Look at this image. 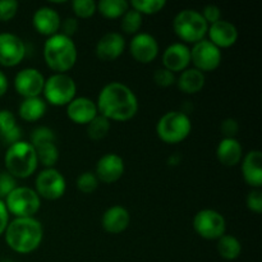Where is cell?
Listing matches in <instances>:
<instances>
[{
    "mask_svg": "<svg viewBox=\"0 0 262 262\" xmlns=\"http://www.w3.org/2000/svg\"><path fill=\"white\" fill-rule=\"evenodd\" d=\"M4 204L8 212L15 217H33V215L40 210L41 199L35 189L17 187L5 197Z\"/></svg>",
    "mask_w": 262,
    "mask_h": 262,
    "instance_id": "cell-8",
    "label": "cell"
},
{
    "mask_svg": "<svg viewBox=\"0 0 262 262\" xmlns=\"http://www.w3.org/2000/svg\"><path fill=\"white\" fill-rule=\"evenodd\" d=\"M55 133L53 129L48 127H38L35 128L31 133L30 143L33 147H37V146L45 145V143L55 142Z\"/></svg>",
    "mask_w": 262,
    "mask_h": 262,
    "instance_id": "cell-34",
    "label": "cell"
},
{
    "mask_svg": "<svg viewBox=\"0 0 262 262\" xmlns=\"http://www.w3.org/2000/svg\"><path fill=\"white\" fill-rule=\"evenodd\" d=\"M216 158L225 166L238 165L243 159L242 145L235 138H223L217 145Z\"/></svg>",
    "mask_w": 262,
    "mask_h": 262,
    "instance_id": "cell-23",
    "label": "cell"
},
{
    "mask_svg": "<svg viewBox=\"0 0 262 262\" xmlns=\"http://www.w3.org/2000/svg\"><path fill=\"white\" fill-rule=\"evenodd\" d=\"M4 163L7 173L15 179H25L35 173L38 161L33 146L26 141H19L14 145L8 146Z\"/></svg>",
    "mask_w": 262,
    "mask_h": 262,
    "instance_id": "cell-4",
    "label": "cell"
},
{
    "mask_svg": "<svg viewBox=\"0 0 262 262\" xmlns=\"http://www.w3.org/2000/svg\"><path fill=\"white\" fill-rule=\"evenodd\" d=\"M22 138V129L17 124L14 114L10 110H0V140L10 146L19 142Z\"/></svg>",
    "mask_w": 262,
    "mask_h": 262,
    "instance_id": "cell-24",
    "label": "cell"
},
{
    "mask_svg": "<svg viewBox=\"0 0 262 262\" xmlns=\"http://www.w3.org/2000/svg\"><path fill=\"white\" fill-rule=\"evenodd\" d=\"M165 0H133L129 3V7L140 13L141 15H152L161 12L165 8Z\"/></svg>",
    "mask_w": 262,
    "mask_h": 262,
    "instance_id": "cell-31",
    "label": "cell"
},
{
    "mask_svg": "<svg viewBox=\"0 0 262 262\" xmlns=\"http://www.w3.org/2000/svg\"><path fill=\"white\" fill-rule=\"evenodd\" d=\"M205 74L197 71L196 68H187L181 73L176 83L182 92L188 95H194L201 91L205 86Z\"/></svg>",
    "mask_w": 262,
    "mask_h": 262,
    "instance_id": "cell-25",
    "label": "cell"
},
{
    "mask_svg": "<svg viewBox=\"0 0 262 262\" xmlns=\"http://www.w3.org/2000/svg\"><path fill=\"white\" fill-rule=\"evenodd\" d=\"M142 26V15L135 9H128L122 19V30L128 35H137Z\"/></svg>",
    "mask_w": 262,
    "mask_h": 262,
    "instance_id": "cell-32",
    "label": "cell"
},
{
    "mask_svg": "<svg viewBox=\"0 0 262 262\" xmlns=\"http://www.w3.org/2000/svg\"><path fill=\"white\" fill-rule=\"evenodd\" d=\"M45 86V78L40 71L35 68H26L18 72L14 78V89L25 99L40 97Z\"/></svg>",
    "mask_w": 262,
    "mask_h": 262,
    "instance_id": "cell-12",
    "label": "cell"
},
{
    "mask_svg": "<svg viewBox=\"0 0 262 262\" xmlns=\"http://www.w3.org/2000/svg\"><path fill=\"white\" fill-rule=\"evenodd\" d=\"M191 63L200 72H212L222 64V51L209 40H201L191 49Z\"/></svg>",
    "mask_w": 262,
    "mask_h": 262,
    "instance_id": "cell-11",
    "label": "cell"
},
{
    "mask_svg": "<svg viewBox=\"0 0 262 262\" xmlns=\"http://www.w3.org/2000/svg\"><path fill=\"white\" fill-rule=\"evenodd\" d=\"M4 237L10 250L26 255L40 247L43 229L41 223L35 217H15L8 224Z\"/></svg>",
    "mask_w": 262,
    "mask_h": 262,
    "instance_id": "cell-2",
    "label": "cell"
},
{
    "mask_svg": "<svg viewBox=\"0 0 262 262\" xmlns=\"http://www.w3.org/2000/svg\"><path fill=\"white\" fill-rule=\"evenodd\" d=\"M130 55L136 61L148 64L159 55V43L150 33H137L129 43Z\"/></svg>",
    "mask_w": 262,
    "mask_h": 262,
    "instance_id": "cell-14",
    "label": "cell"
},
{
    "mask_svg": "<svg viewBox=\"0 0 262 262\" xmlns=\"http://www.w3.org/2000/svg\"><path fill=\"white\" fill-rule=\"evenodd\" d=\"M72 9H73L76 17L87 19L96 13L97 3L94 0H74L72 3Z\"/></svg>",
    "mask_w": 262,
    "mask_h": 262,
    "instance_id": "cell-33",
    "label": "cell"
},
{
    "mask_svg": "<svg viewBox=\"0 0 262 262\" xmlns=\"http://www.w3.org/2000/svg\"><path fill=\"white\" fill-rule=\"evenodd\" d=\"M60 15L53 8L41 7L33 13V28L43 36L51 37V36L56 35L59 28H60Z\"/></svg>",
    "mask_w": 262,
    "mask_h": 262,
    "instance_id": "cell-20",
    "label": "cell"
},
{
    "mask_svg": "<svg viewBox=\"0 0 262 262\" xmlns=\"http://www.w3.org/2000/svg\"><path fill=\"white\" fill-rule=\"evenodd\" d=\"M130 223V215L125 207L115 205L109 207L102 215L101 224L106 233L110 234H119L123 233Z\"/></svg>",
    "mask_w": 262,
    "mask_h": 262,
    "instance_id": "cell-21",
    "label": "cell"
},
{
    "mask_svg": "<svg viewBox=\"0 0 262 262\" xmlns=\"http://www.w3.org/2000/svg\"><path fill=\"white\" fill-rule=\"evenodd\" d=\"M18 12V3L15 0H0V22H9Z\"/></svg>",
    "mask_w": 262,
    "mask_h": 262,
    "instance_id": "cell-36",
    "label": "cell"
},
{
    "mask_svg": "<svg viewBox=\"0 0 262 262\" xmlns=\"http://www.w3.org/2000/svg\"><path fill=\"white\" fill-rule=\"evenodd\" d=\"M35 191L40 199L55 201L66 193V179L59 170L54 168H46L38 173L35 181Z\"/></svg>",
    "mask_w": 262,
    "mask_h": 262,
    "instance_id": "cell-10",
    "label": "cell"
},
{
    "mask_svg": "<svg viewBox=\"0 0 262 262\" xmlns=\"http://www.w3.org/2000/svg\"><path fill=\"white\" fill-rule=\"evenodd\" d=\"M15 188H17V182L14 177H12L7 171L0 173V200L5 199Z\"/></svg>",
    "mask_w": 262,
    "mask_h": 262,
    "instance_id": "cell-38",
    "label": "cell"
},
{
    "mask_svg": "<svg viewBox=\"0 0 262 262\" xmlns=\"http://www.w3.org/2000/svg\"><path fill=\"white\" fill-rule=\"evenodd\" d=\"M163 64L171 73L186 71L191 64V49L182 42L168 46L163 54Z\"/></svg>",
    "mask_w": 262,
    "mask_h": 262,
    "instance_id": "cell-16",
    "label": "cell"
},
{
    "mask_svg": "<svg viewBox=\"0 0 262 262\" xmlns=\"http://www.w3.org/2000/svg\"><path fill=\"white\" fill-rule=\"evenodd\" d=\"M77 84L72 77L66 73H55L45 79L43 96L50 105L64 106L76 97Z\"/></svg>",
    "mask_w": 262,
    "mask_h": 262,
    "instance_id": "cell-7",
    "label": "cell"
},
{
    "mask_svg": "<svg viewBox=\"0 0 262 262\" xmlns=\"http://www.w3.org/2000/svg\"><path fill=\"white\" fill-rule=\"evenodd\" d=\"M99 187V179L96 178L95 173L91 171H84L77 178V188L84 194L94 193Z\"/></svg>",
    "mask_w": 262,
    "mask_h": 262,
    "instance_id": "cell-35",
    "label": "cell"
},
{
    "mask_svg": "<svg viewBox=\"0 0 262 262\" xmlns=\"http://www.w3.org/2000/svg\"><path fill=\"white\" fill-rule=\"evenodd\" d=\"M242 174L246 183L256 189H260L262 186V154L261 151H250L243 158Z\"/></svg>",
    "mask_w": 262,
    "mask_h": 262,
    "instance_id": "cell-22",
    "label": "cell"
},
{
    "mask_svg": "<svg viewBox=\"0 0 262 262\" xmlns=\"http://www.w3.org/2000/svg\"><path fill=\"white\" fill-rule=\"evenodd\" d=\"M168 163H169V165H173V166H176V165H178V164H181V156L179 155H171L170 158L168 159Z\"/></svg>",
    "mask_w": 262,
    "mask_h": 262,
    "instance_id": "cell-45",
    "label": "cell"
},
{
    "mask_svg": "<svg viewBox=\"0 0 262 262\" xmlns=\"http://www.w3.org/2000/svg\"><path fill=\"white\" fill-rule=\"evenodd\" d=\"M26 45L13 33H0V66L15 67L25 59Z\"/></svg>",
    "mask_w": 262,
    "mask_h": 262,
    "instance_id": "cell-13",
    "label": "cell"
},
{
    "mask_svg": "<svg viewBox=\"0 0 262 262\" xmlns=\"http://www.w3.org/2000/svg\"><path fill=\"white\" fill-rule=\"evenodd\" d=\"M0 262H13L12 260H2Z\"/></svg>",
    "mask_w": 262,
    "mask_h": 262,
    "instance_id": "cell-46",
    "label": "cell"
},
{
    "mask_svg": "<svg viewBox=\"0 0 262 262\" xmlns=\"http://www.w3.org/2000/svg\"><path fill=\"white\" fill-rule=\"evenodd\" d=\"M8 224H9V212L3 200H0V237L5 233Z\"/></svg>",
    "mask_w": 262,
    "mask_h": 262,
    "instance_id": "cell-43",
    "label": "cell"
},
{
    "mask_svg": "<svg viewBox=\"0 0 262 262\" xmlns=\"http://www.w3.org/2000/svg\"><path fill=\"white\" fill-rule=\"evenodd\" d=\"M192 130V123L188 115L183 112H169L159 119L156 133L163 142L169 145L181 143Z\"/></svg>",
    "mask_w": 262,
    "mask_h": 262,
    "instance_id": "cell-5",
    "label": "cell"
},
{
    "mask_svg": "<svg viewBox=\"0 0 262 262\" xmlns=\"http://www.w3.org/2000/svg\"><path fill=\"white\" fill-rule=\"evenodd\" d=\"M247 207L255 214H261L262 212V193L260 189H253L248 193L247 200Z\"/></svg>",
    "mask_w": 262,
    "mask_h": 262,
    "instance_id": "cell-39",
    "label": "cell"
},
{
    "mask_svg": "<svg viewBox=\"0 0 262 262\" xmlns=\"http://www.w3.org/2000/svg\"><path fill=\"white\" fill-rule=\"evenodd\" d=\"M43 59L51 71L56 73H66L76 66L77 48L74 41L63 33L48 37L43 43Z\"/></svg>",
    "mask_w": 262,
    "mask_h": 262,
    "instance_id": "cell-3",
    "label": "cell"
},
{
    "mask_svg": "<svg viewBox=\"0 0 262 262\" xmlns=\"http://www.w3.org/2000/svg\"><path fill=\"white\" fill-rule=\"evenodd\" d=\"M193 229L204 239L217 241L225 234L227 224L220 212L211 209H204L194 215Z\"/></svg>",
    "mask_w": 262,
    "mask_h": 262,
    "instance_id": "cell-9",
    "label": "cell"
},
{
    "mask_svg": "<svg viewBox=\"0 0 262 262\" xmlns=\"http://www.w3.org/2000/svg\"><path fill=\"white\" fill-rule=\"evenodd\" d=\"M217 252L224 260H237L242 252V245L234 235L224 234L217 239Z\"/></svg>",
    "mask_w": 262,
    "mask_h": 262,
    "instance_id": "cell-27",
    "label": "cell"
},
{
    "mask_svg": "<svg viewBox=\"0 0 262 262\" xmlns=\"http://www.w3.org/2000/svg\"><path fill=\"white\" fill-rule=\"evenodd\" d=\"M202 17L206 20L207 25H214L217 20L222 19V10L216 5H206L202 10Z\"/></svg>",
    "mask_w": 262,
    "mask_h": 262,
    "instance_id": "cell-40",
    "label": "cell"
},
{
    "mask_svg": "<svg viewBox=\"0 0 262 262\" xmlns=\"http://www.w3.org/2000/svg\"><path fill=\"white\" fill-rule=\"evenodd\" d=\"M176 35L187 43H197L204 40L209 25L202 14L194 9H184L176 15L173 20Z\"/></svg>",
    "mask_w": 262,
    "mask_h": 262,
    "instance_id": "cell-6",
    "label": "cell"
},
{
    "mask_svg": "<svg viewBox=\"0 0 262 262\" xmlns=\"http://www.w3.org/2000/svg\"><path fill=\"white\" fill-rule=\"evenodd\" d=\"M129 9V3L125 0H101L97 3V10L107 19H117L123 17Z\"/></svg>",
    "mask_w": 262,
    "mask_h": 262,
    "instance_id": "cell-28",
    "label": "cell"
},
{
    "mask_svg": "<svg viewBox=\"0 0 262 262\" xmlns=\"http://www.w3.org/2000/svg\"><path fill=\"white\" fill-rule=\"evenodd\" d=\"M8 86H9V83H8L7 76L0 71V97L4 96V95L7 94Z\"/></svg>",
    "mask_w": 262,
    "mask_h": 262,
    "instance_id": "cell-44",
    "label": "cell"
},
{
    "mask_svg": "<svg viewBox=\"0 0 262 262\" xmlns=\"http://www.w3.org/2000/svg\"><path fill=\"white\" fill-rule=\"evenodd\" d=\"M19 117L26 122H37L45 115L46 102L41 97L25 99L19 105Z\"/></svg>",
    "mask_w": 262,
    "mask_h": 262,
    "instance_id": "cell-26",
    "label": "cell"
},
{
    "mask_svg": "<svg viewBox=\"0 0 262 262\" xmlns=\"http://www.w3.org/2000/svg\"><path fill=\"white\" fill-rule=\"evenodd\" d=\"M97 112L107 120L127 122L138 112V100L135 92L120 82L104 86L97 97Z\"/></svg>",
    "mask_w": 262,
    "mask_h": 262,
    "instance_id": "cell-1",
    "label": "cell"
},
{
    "mask_svg": "<svg viewBox=\"0 0 262 262\" xmlns=\"http://www.w3.org/2000/svg\"><path fill=\"white\" fill-rule=\"evenodd\" d=\"M125 49V40L120 33L109 32L96 43V55L102 61H113L119 58Z\"/></svg>",
    "mask_w": 262,
    "mask_h": 262,
    "instance_id": "cell-18",
    "label": "cell"
},
{
    "mask_svg": "<svg viewBox=\"0 0 262 262\" xmlns=\"http://www.w3.org/2000/svg\"><path fill=\"white\" fill-rule=\"evenodd\" d=\"M78 27H79L78 20H77V18H73V17L66 18V19L63 20V23H60V28L63 30V35L68 36V37L71 38L72 36L78 31Z\"/></svg>",
    "mask_w": 262,
    "mask_h": 262,
    "instance_id": "cell-42",
    "label": "cell"
},
{
    "mask_svg": "<svg viewBox=\"0 0 262 262\" xmlns=\"http://www.w3.org/2000/svg\"><path fill=\"white\" fill-rule=\"evenodd\" d=\"M177 78L174 76V73H171L168 69H158V71L154 73V82L156 83V86L163 87V89H166V87H170L176 83Z\"/></svg>",
    "mask_w": 262,
    "mask_h": 262,
    "instance_id": "cell-37",
    "label": "cell"
},
{
    "mask_svg": "<svg viewBox=\"0 0 262 262\" xmlns=\"http://www.w3.org/2000/svg\"><path fill=\"white\" fill-rule=\"evenodd\" d=\"M210 42L214 43L217 49H228L234 45L238 40V30L233 23L228 20H217L214 25L209 26Z\"/></svg>",
    "mask_w": 262,
    "mask_h": 262,
    "instance_id": "cell-19",
    "label": "cell"
},
{
    "mask_svg": "<svg viewBox=\"0 0 262 262\" xmlns=\"http://www.w3.org/2000/svg\"><path fill=\"white\" fill-rule=\"evenodd\" d=\"M220 129H222L224 138H235L238 130H239V125L238 122L233 118H228L220 125Z\"/></svg>",
    "mask_w": 262,
    "mask_h": 262,
    "instance_id": "cell-41",
    "label": "cell"
},
{
    "mask_svg": "<svg viewBox=\"0 0 262 262\" xmlns=\"http://www.w3.org/2000/svg\"><path fill=\"white\" fill-rule=\"evenodd\" d=\"M67 115L76 124L87 125L95 117L99 115L96 102L87 97H74L67 105Z\"/></svg>",
    "mask_w": 262,
    "mask_h": 262,
    "instance_id": "cell-17",
    "label": "cell"
},
{
    "mask_svg": "<svg viewBox=\"0 0 262 262\" xmlns=\"http://www.w3.org/2000/svg\"><path fill=\"white\" fill-rule=\"evenodd\" d=\"M124 174V161L117 154H106L96 164L95 176L102 183L112 184L119 181Z\"/></svg>",
    "mask_w": 262,
    "mask_h": 262,
    "instance_id": "cell-15",
    "label": "cell"
},
{
    "mask_svg": "<svg viewBox=\"0 0 262 262\" xmlns=\"http://www.w3.org/2000/svg\"><path fill=\"white\" fill-rule=\"evenodd\" d=\"M110 130V120L102 115H97L87 124V135L91 140L100 141L107 136Z\"/></svg>",
    "mask_w": 262,
    "mask_h": 262,
    "instance_id": "cell-30",
    "label": "cell"
},
{
    "mask_svg": "<svg viewBox=\"0 0 262 262\" xmlns=\"http://www.w3.org/2000/svg\"><path fill=\"white\" fill-rule=\"evenodd\" d=\"M36 150V155H37V161L42 164L46 168H53L59 160V150L56 147L55 142L53 143H45V145L37 146L33 147Z\"/></svg>",
    "mask_w": 262,
    "mask_h": 262,
    "instance_id": "cell-29",
    "label": "cell"
}]
</instances>
